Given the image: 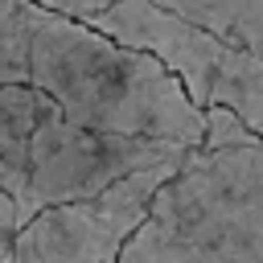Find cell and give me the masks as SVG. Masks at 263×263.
Returning <instances> with one entry per match:
<instances>
[{
	"instance_id": "8992f818",
	"label": "cell",
	"mask_w": 263,
	"mask_h": 263,
	"mask_svg": "<svg viewBox=\"0 0 263 263\" xmlns=\"http://www.w3.org/2000/svg\"><path fill=\"white\" fill-rule=\"evenodd\" d=\"M156 4L263 58V0H156Z\"/></svg>"
},
{
	"instance_id": "5b68a950",
	"label": "cell",
	"mask_w": 263,
	"mask_h": 263,
	"mask_svg": "<svg viewBox=\"0 0 263 263\" xmlns=\"http://www.w3.org/2000/svg\"><path fill=\"white\" fill-rule=\"evenodd\" d=\"M177 164H152L111 181L90 197L37 210L12 234L8 259L12 263H115L123 242L144 222L156 189L173 177Z\"/></svg>"
},
{
	"instance_id": "52a82bcc",
	"label": "cell",
	"mask_w": 263,
	"mask_h": 263,
	"mask_svg": "<svg viewBox=\"0 0 263 263\" xmlns=\"http://www.w3.org/2000/svg\"><path fill=\"white\" fill-rule=\"evenodd\" d=\"M8 82H29L25 0H0V86Z\"/></svg>"
},
{
	"instance_id": "6da1fadb",
	"label": "cell",
	"mask_w": 263,
	"mask_h": 263,
	"mask_svg": "<svg viewBox=\"0 0 263 263\" xmlns=\"http://www.w3.org/2000/svg\"><path fill=\"white\" fill-rule=\"evenodd\" d=\"M29 82L41 86L74 123L111 136L177 140L197 148L205 111L193 107L177 74L148 49H132L86 21L45 12L25 0Z\"/></svg>"
},
{
	"instance_id": "9c48e42d",
	"label": "cell",
	"mask_w": 263,
	"mask_h": 263,
	"mask_svg": "<svg viewBox=\"0 0 263 263\" xmlns=\"http://www.w3.org/2000/svg\"><path fill=\"white\" fill-rule=\"evenodd\" d=\"M45 12H58V16H74V21H95L99 12H107L115 0H29Z\"/></svg>"
},
{
	"instance_id": "3957f363",
	"label": "cell",
	"mask_w": 263,
	"mask_h": 263,
	"mask_svg": "<svg viewBox=\"0 0 263 263\" xmlns=\"http://www.w3.org/2000/svg\"><path fill=\"white\" fill-rule=\"evenodd\" d=\"M115 263H263V140L189 148Z\"/></svg>"
},
{
	"instance_id": "30bf717a",
	"label": "cell",
	"mask_w": 263,
	"mask_h": 263,
	"mask_svg": "<svg viewBox=\"0 0 263 263\" xmlns=\"http://www.w3.org/2000/svg\"><path fill=\"white\" fill-rule=\"evenodd\" d=\"M16 230H21V222H16V205H12L8 189H4V168H0V263H12L8 251H12V234H16Z\"/></svg>"
},
{
	"instance_id": "7a4b0ae2",
	"label": "cell",
	"mask_w": 263,
	"mask_h": 263,
	"mask_svg": "<svg viewBox=\"0 0 263 263\" xmlns=\"http://www.w3.org/2000/svg\"><path fill=\"white\" fill-rule=\"evenodd\" d=\"M185 152L177 140L82 127L33 82L0 86V168L21 226L45 205L90 197L152 164H177Z\"/></svg>"
},
{
	"instance_id": "277c9868",
	"label": "cell",
	"mask_w": 263,
	"mask_h": 263,
	"mask_svg": "<svg viewBox=\"0 0 263 263\" xmlns=\"http://www.w3.org/2000/svg\"><path fill=\"white\" fill-rule=\"evenodd\" d=\"M86 25L160 58L177 74L193 107H230L255 136H263V58H255L251 49L214 37L210 29L168 12L156 0H115Z\"/></svg>"
},
{
	"instance_id": "ba28073f",
	"label": "cell",
	"mask_w": 263,
	"mask_h": 263,
	"mask_svg": "<svg viewBox=\"0 0 263 263\" xmlns=\"http://www.w3.org/2000/svg\"><path fill=\"white\" fill-rule=\"evenodd\" d=\"M263 136H255L230 107H210L205 111V136L197 148H247V144H259Z\"/></svg>"
}]
</instances>
